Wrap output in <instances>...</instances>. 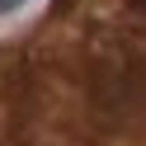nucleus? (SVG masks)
Masks as SVG:
<instances>
[{
  "label": "nucleus",
  "mask_w": 146,
  "mask_h": 146,
  "mask_svg": "<svg viewBox=\"0 0 146 146\" xmlns=\"http://www.w3.org/2000/svg\"><path fill=\"white\" fill-rule=\"evenodd\" d=\"M19 5H24V0H0V14H5V10H19Z\"/></svg>",
  "instance_id": "1"
},
{
  "label": "nucleus",
  "mask_w": 146,
  "mask_h": 146,
  "mask_svg": "<svg viewBox=\"0 0 146 146\" xmlns=\"http://www.w3.org/2000/svg\"><path fill=\"white\" fill-rule=\"evenodd\" d=\"M127 5H132V10H141V0H127Z\"/></svg>",
  "instance_id": "2"
}]
</instances>
